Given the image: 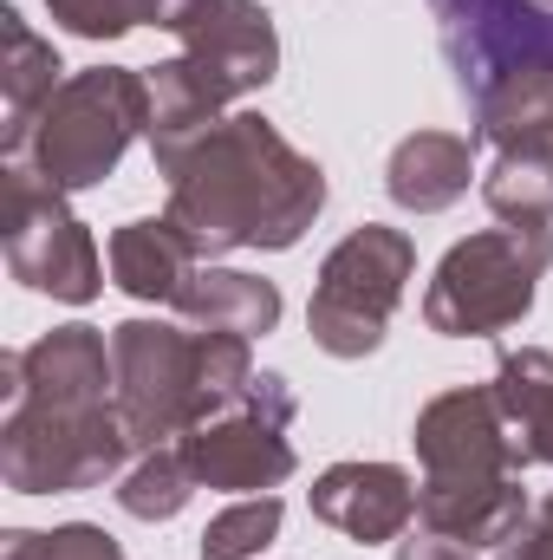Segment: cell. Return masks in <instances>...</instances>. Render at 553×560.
Instances as JSON below:
<instances>
[{
  "label": "cell",
  "instance_id": "6da1fadb",
  "mask_svg": "<svg viewBox=\"0 0 553 560\" xmlns=\"http://www.w3.org/2000/svg\"><path fill=\"white\" fill-rule=\"evenodd\" d=\"M156 170L169 176V222L189 235L202 261L222 255H280L299 248V235L326 209V170L293 150L261 112H228L202 125L196 138L156 150Z\"/></svg>",
  "mask_w": 553,
  "mask_h": 560
},
{
  "label": "cell",
  "instance_id": "7a4b0ae2",
  "mask_svg": "<svg viewBox=\"0 0 553 560\" xmlns=\"http://www.w3.org/2000/svg\"><path fill=\"white\" fill-rule=\"evenodd\" d=\"M150 26L176 33L183 52L150 66V156L228 118L235 98L280 72L274 13L255 0H150Z\"/></svg>",
  "mask_w": 553,
  "mask_h": 560
},
{
  "label": "cell",
  "instance_id": "3957f363",
  "mask_svg": "<svg viewBox=\"0 0 553 560\" xmlns=\"http://www.w3.org/2000/svg\"><path fill=\"white\" fill-rule=\"evenodd\" d=\"M138 138H150V79L131 66H85L46 98L7 163L33 170L59 196H79L98 189Z\"/></svg>",
  "mask_w": 553,
  "mask_h": 560
},
{
  "label": "cell",
  "instance_id": "277c9868",
  "mask_svg": "<svg viewBox=\"0 0 553 560\" xmlns=\"http://www.w3.org/2000/svg\"><path fill=\"white\" fill-rule=\"evenodd\" d=\"M553 268V229H482L456 242L423 287V326L443 339H495L534 313V293Z\"/></svg>",
  "mask_w": 553,
  "mask_h": 560
},
{
  "label": "cell",
  "instance_id": "5b68a950",
  "mask_svg": "<svg viewBox=\"0 0 553 560\" xmlns=\"http://www.w3.org/2000/svg\"><path fill=\"white\" fill-rule=\"evenodd\" d=\"M416 275V248L404 229L365 222L352 229L326 261L306 306V332L326 359H372L391 332V313L404 306V287Z\"/></svg>",
  "mask_w": 553,
  "mask_h": 560
},
{
  "label": "cell",
  "instance_id": "8992f818",
  "mask_svg": "<svg viewBox=\"0 0 553 560\" xmlns=\"http://www.w3.org/2000/svg\"><path fill=\"white\" fill-rule=\"evenodd\" d=\"M131 430L118 418V405H7L0 418V482L13 495H79L98 489L125 469L131 456Z\"/></svg>",
  "mask_w": 553,
  "mask_h": 560
},
{
  "label": "cell",
  "instance_id": "52a82bcc",
  "mask_svg": "<svg viewBox=\"0 0 553 560\" xmlns=\"http://www.w3.org/2000/svg\"><path fill=\"white\" fill-rule=\"evenodd\" d=\"M118 359V418L138 450H163L169 436H189L209 418V378H202V332L169 319H118L111 326Z\"/></svg>",
  "mask_w": 553,
  "mask_h": 560
},
{
  "label": "cell",
  "instance_id": "ba28073f",
  "mask_svg": "<svg viewBox=\"0 0 553 560\" xmlns=\"http://www.w3.org/2000/svg\"><path fill=\"white\" fill-rule=\"evenodd\" d=\"M0 248H7V275L20 287L52 293L66 306H92L105 287V255L92 229L66 209L59 189H46L20 163L0 170Z\"/></svg>",
  "mask_w": 553,
  "mask_h": 560
},
{
  "label": "cell",
  "instance_id": "9c48e42d",
  "mask_svg": "<svg viewBox=\"0 0 553 560\" xmlns=\"http://www.w3.org/2000/svg\"><path fill=\"white\" fill-rule=\"evenodd\" d=\"M293 418H299V398L280 372H255V385L202 418L189 436H176V450L189 456L196 482L202 489H228V495H274L280 482L293 476Z\"/></svg>",
  "mask_w": 553,
  "mask_h": 560
},
{
  "label": "cell",
  "instance_id": "30bf717a",
  "mask_svg": "<svg viewBox=\"0 0 553 560\" xmlns=\"http://www.w3.org/2000/svg\"><path fill=\"white\" fill-rule=\"evenodd\" d=\"M430 13L469 105L521 66H553V13L541 0H430Z\"/></svg>",
  "mask_w": 553,
  "mask_h": 560
},
{
  "label": "cell",
  "instance_id": "8fae6325",
  "mask_svg": "<svg viewBox=\"0 0 553 560\" xmlns=\"http://www.w3.org/2000/svg\"><path fill=\"white\" fill-rule=\"evenodd\" d=\"M411 443L423 476H521L534 463L528 436L508 423L495 385H456L430 398L411 423Z\"/></svg>",
  "mask_w": 553,
  "mask_h": 560
},
{
  "label": "cell",
  "instance_id": "7c38bea8",
  "mask_svg": "<svg viewBox=\"0 0 553 560\" xmlns=\"http://www.w3.org/2000/svg\"><path fill=\"white\" fill-rule=\"evenodd\" d=\"M0 398L20 405H118V359L111 339L98 326H52L46 339H33L26 352L0 359Z\"/></svg>",
  "mask_w": 553,
  "mask_h": 560
},
{
  "label": "cell",
  "instance_id": "4fadbf2b",
  "mask_svg": "<svg viewBox=\"0 0 553 560\" xmlns=\"http://www.w3.org/2000/svg\"><path fill=\"white\" fill-rule=\"evenodd\" d=\"M313 515L365 548H385V541H404L411 528L416 482L398 463H332L313 482Z\"/></svg>",
  "mask_w": 553,
  "mask_h": 560
},
{
  "label": "cell",
  "instance_id": "5bb4252c",
  "mask_svg": "<svg viewBox=\"0 0 553 560\" xmlns=\"http://www.w3.org/2000/svg\"><path fill=\"white\" fill-rule=\"evenodd\" d=\"M416 522L462 548H502L528 522V489L521 476H423Z\"/></svg>",
  "mask_w": 553,
  "mask_h": 560
},
{
  "label": "cell",
  "instance_id": "9a60e30c",
  "mask_svg": "<svg viewBox=\"0 0 553 560\" xmlns=\"http://www.w3.org/2000/svg\"><path fill=\"white\" fill-rule=\"evenodd\" d=\"M475 176V138L462 131H411L385 163V196L411 215H436L469 196Z\"/></svg>",
  "mask_w": 553,
  "mask_h": 560
},
{
  "label": "cell",
  "instance_id": "2e32d148",
  "mask_svg": "<svg viewBox=\"0 0 553 560\" xmlns=\"http://www.w3.org/2000/svg\"><path fill=\"white\" fill-rule=\"evenodd\" d=\"M183 313V326L196 332H242V339H268L280 326V287L242 268H215L202 261L196 275L183 280V293L169 300Z\"/></svg>",
  "mask_w": 553,
  "mask_h": 560
},
{
  "label": "cell",
  "instance_id": "e0dca14e",
  "mask_svg": "<svg viewBox=\"0 0 553 560\" xmlns=\"http://www.w3.org/2000/svg\"><path fill=\"white\" fill-rule=\"evenodd\" d=\"M105 268L131 300H176L183 280L202 268V255L189 248V235L169 215H138L125 229H111L105 242Z\"/></svg>",
  "mask_w": 553,
  "mask_h": 560
},
{
  "label": "cell",
  "instance_id": "ac0fdd59",
  "mask_svg": "<svg viewBox=\"0 0 553 560\" xmlns=\"http://www.w3.org/2000/svg\"><path fill=\"white\" fill-rule=\"evenodd\" d=\"M469 138L495 143V156H553V66H521L475 98Z\"/></svg>",
  "mask_w": 553,
  "mask_h": 560
},
{
  "label": "cell",
  "instance_id": "d6986e66",
  "mask_svg": "<svg viewBox=\"0 0 553 560\" xmlns=\"http://www.w3.org/2000/svg\"><path fill=\"white\" fill-rule=\"evenodd\" d=\"M59 72H66V66H59L52 39H39V33L20 20V7H0V105H7V125H0V156L26 138V125L46 112V98L66 85Z\"/></svg>",
  "mask_w": 553,
  "mask_h": 560
},
{
  "label": "cell",
  "instance_id": "ffe728a7",
  "mask_svg": "<svg viewBox=\"0 0 553 560\" xmlns=\"http://www.w3.org/2000/svg\"><path fill=\"white\" fill-rule=\"evenodd\" d=\"M196 489H202V482H196L189 456L163 443V450H143L138 463L125 469V482H118V509L138 515V522H176V515L189 509Z\"/></svg>",
  "mask_w": 553,
  "mask_h": 560
},
{
  "label": "cell",
  "instance_id": "44dd1931",
  "mask_svg": "<svg viewBox=\"0 0 553 560\" xmlns=\"http://www.w3.org/2000/svg\"><path fill=\"white\" fill-rule=\"evenodd\" d=\"M482 202L502 222L548 229L553 222V156H495L482 176Z\"/></svg>",
  "mask_w": 553,
  "mask_h": 560
},
{
  "label": "cell",
  "instance_id": "7402d4cb",
  "mask_svg": "<svg viewBox=\"0 0 553 560\" xmlns=\"http://www.w3.org/2000/svg\"><path fill=\"white\" fill-rule=\"evenodd\" d=\"M495 398H502V411H508V423H515L521 436H534L553 411V352L548 346L502 352V359H495Z\"/></svg>",
  "mask_w": 553,
  "mask_h": 560
},
{
  "label": "cell",
  "instance_id": "603a6c76",
  "mask_svg": "<svg viewBox=\"0 0 553 560\" xmlns=\"http://www.w3.org/2000/svg\"><path fill=\"white\" fill-rule=\"evenodd\" d=\"M280 522H286L280 495H242L202 528V560H255L280 535Z\"/></svg>",
  "mask_w": 553,
  "mask_h": 560
},
{
  "label": "cell",
  "instance_id": "cb8c5ba5",
  "mask_svg": "<svg viewBox=\"0 0 553 560\" xmlns=\"http://www.w3.org/2000/svg\"><path fill=\"white\" fill-rule=\"evenodd\" d=\"M0 560H125V548H118L105 528H92V522H66V528H52V535L13 528L7 548H0Z\"/></svg>",
  "mask_w": 553,
  "mask_h": 560
},
{
  "label": "cell",
  "instance_id": "d4e9b609",
  "mask_svg": "<svg viewBox=\"0 0 553 560\" xmlns=\"http://www.w3.org/2000/svg\"><path fill=\"white\" fill-rule=\"evenodd\" d=\"M46 7L79 39H125L131 26H150V0H46Z\"/></svg>",
  "mask_w": 553,
  "mask_h": 560
},
{
  "label": "cell",
  "instance_id": "484cf974",
  "mask_svg": "<svg viewBox=\"0 0 553 560\" xmlns=\"http://www.w3.org/2000/svg\"><path fill=\"white\" fill-rule=\"evenodd\" d=\"M495 560H553V495L541 509H528V522L495 548Z\"/></svg>",
  "mask_w": 553,
  "mask_h": 560
},
{
  "label": "cell",
  "instance_id": "4316f807",
  "mask_svg": "<svg viewBox=\"0 0 553 560\" xmlns=\"http://www.w3.org/2000/svg\"><path fill=\"white\" fill-rule=\"evenodd\" d=\"M398 560H475V548H462V541H449V535H411V541H398Z\"/></svg>",
  "mask_w": 553,
  "mask_h": 560
},
{
  "label": "cell",
  "instance_id": "83f0119b",
  "mask_svg": "<svg viewBox=\"0 0 553 560\" xmlns=\"http://www.w3.org/2000/svg\"><path fill=\"white\" fill-rule=\"evenodd\" d=\"M528 456H534V463H548V469H553V411H548V423H541V430L528 436Z\"/></svg>",
  "mask_w": 553,
  "mask_h": 560
},
{
  "label": "cell",
  "instance_id": "f1b7e54d",
  "mask_svg": "<svg viewBox=\"0 0 553 560\" xmlns=\"http://www.w3.org/2000/svg\"><path fill=\"white\" fill-rule=\"evenodd\" d=\"M541 7H548V13H553V0H541Z\"/></svg>",
  "mask_w": 553,
  "mask_h": 560
}]
</instances>
